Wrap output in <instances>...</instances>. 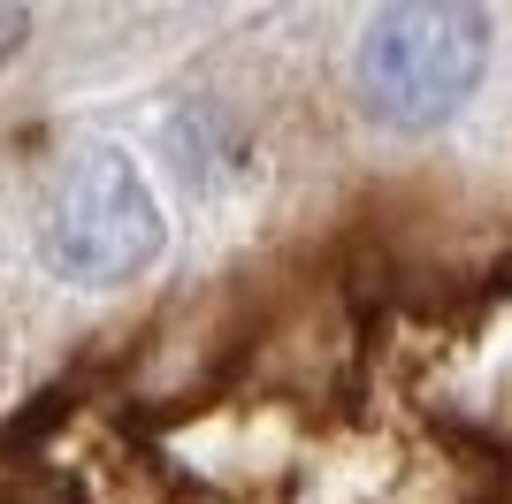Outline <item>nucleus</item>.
<instances>
[{
	"label": "nucleus",
	"instance_id": "nucleus-1",
	"mask_svg": "<svg viewBox=\"0 0 512 504\" xmlns=\"http://www.w3.org/2000/svg\"><path fill=\"white\" fill-rule=\"evenodd\" d=\"M490 77V16L459 0H413L383 8L360 31V107L390 130H436L482 92Z\"/></svg>",
	"mask_w": 512,
	"mask_h": 504
},
{
	"label": "nucleus",
	"instance_id": "nucleus-2",
	"mask_svg": "<svg viewBox=\"0 0 512 504\" xmlns=\"http://www.w3.org/2000/svg\"><path fill=\"white\" fill-rule=\"evenodd\" d=\"M169 222H161V199H153L146 168L130 161L123 146H77L54 176H46L39 199V260L62 283H130V275L153 268Z\"/></svg>",
	"mask_w": 512,
	"mask_h": 504
},
{
	"label": "nucleus",
	"instance_id": "nucleus-3",
	"mask_svg": "<svg viewBox=\"0 0 512 504\" xmlns=\"http://www.w3.org/2000/svg\"><path fill=\"white\" fill-rule=\"evenodd\" d=\"M0 504H77L62 482H8L0 489Z\"/></svg>",
	"mask_w": 512,
	"mask_h": 504
},
{
	"label": "nucleus",
	"instance_id": "nucleus-4",
	"mask_svg": "<svg viewBox=\"0 0 512 504\" xmlns=\"http://www.w3.org/2000/svg\"><path fill=\"white\" fill-rule=\"evenodd\" d=\"M16 39H23V16H16V8H0V54H8Z\"/></svg>",
	"mask_w": 512,
	"mask_h": 504
}]
</instances>
